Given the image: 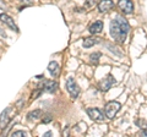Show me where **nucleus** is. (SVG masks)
<instances>
[{
  "label": "nucleus",
  "mask_w": 147,
  "mask_h": 137,
  "mask_svg": "<svg viewBox=\"0 0 147 137\" xmlns=\"http://www.w3.org/2000/svg\"><path fill=\"white\" fill-rule=\"evenodd\" d=\"M130 31L127 21L121 16H117L110 22V36L118 43H124L126 39V36Z\"/></svg>",
  "instance_id": "1"
},
{
  "label": "nucleus",
  "mask_w": 147,
  "mask_h": 137,
  "mask_svg": "<svg viewBox=\"0 0 147 137\" xmlns=\"http://www.w3.org/2000/svg\"><path fill=\"white\" fill-rule=\"evenodd\" d=\"M120 108H121V105L119 102H109L107 105H105V110H104L105 116L109 119H113L118 114V111L120 110Z\"/></svg>",
  "instance_id": "2"
},
{
  "label": "nucleus",
  "mask_w": 147,
  "mask_h": 137,
  "mask_svg": "<svg viewBox=\"0 0 147 137\" xmlns=\"http://www.w3.org/2000/svg\"><path fill=\"white\" fill-rule=\"evenodd\" d=\"M66 89H67V92L70 93V95L74 99L77 98V95L80 94V87L77 86L76 81L74 80L72 77H69L67 81H66Z\"/></svg>",
  "instance_id": "3"
},
{
  "label": "nucleus",
  "mask_w": 147,
  "mask_h": 137,
  "mask_svg": "<svg viewBox=\"0 0 147 137\" xmlns=\"http://www.w3.org/2000/svg\"><path fill=\"white\" fill-rule=\"evenodd\" d=\"M114 83H115V79H114L112 75H108L107 77H104L102 81H99L98 88L100 91H103V92H107V91H109L110 88L113 87Z\"/></svg>",
  "instance_id": "4"
},
{
  "label": "nucleus",
  "mask_w": 147,
  "mask_h": 137,
  "mask_svg": "<svg viewBox=\"0 0 147 137\" xmlns=\"http://www.w3.org/2000/svg\"><path fill=\"white\" fill-rule=\"evenodd\" d=\"M118 6L125 15H130V13L134 12V3L131 0H119Z\"/></svg>",
  "instance_id": "5"
},
{
  "label": "nucleus",
  "mask_w": 147,
  "mask_h": 137,
  "mask_svg": "<svg viewBox=\"0 0 147 137\" xmlns=\"http://www.w3.org/2000/svg\"><path fill=\"white\" fill-rule=\"evenodd\" d=\"M87 114H88V116L94 121H103L104 120L102 111L97 108H88L87 109Z\"/></svg>",
  "instance_id": "6"
},
{
  "label": "nucleus",
  "mask_w": 147,
  "mask_h": 137,
  "mask_svg": "<svg viewBox=\"0 0 147 137\" xmlns=\"http://www.w3.org/2000/svg\"><path fill=\"white\" fill-rule=\"evenodd\" d=\"M42 89L45 91V92H49V93H53L57 91V87H58V83L55 81H52V80H44V82L42 85Z\"/></svg>",
  "instance_id": "7"
},
{
  "label": "nucleus",
  "mask_w": 147,
  "mask_h": 137,
  "mask_svg": "<svg viewBox=\"0 0 147 137\" xmlns=\"http://www.w3.org/2000/svg\"><path fill=\"white\" fill-rule=\"evenodd\" d=\"M0 20H1L4 24H5L9 28H11L13 31H18L17 30V26L15 24V21H13V19H11L9 15H6V13H0Z\"/></svg>",
  "instance_id": "8"
},
{
  "label": "nucleus",
  "mask_w": 147,
  "mask_h": 137,
  "mask_svg": "<svg viewBox=\"0 0 147 137\" xmlns=\"http://www.w3.org/2000/svg\"><path fill=\"white\" fill-rule=\"evenodd\" d=\"M10 111H11V108H7L1 113V115H0V129L1 130L5 129L9 124V121H10V116H9V113Z\"/></svg>",
  "instance_id": "9"
},
{
  "label": "nucleus",
  "mask_w": 147,
  "mask_h": 137,
  "mask_svg": "<svg viewBox=\"0 0 147 137\" xmlns=\"http://www.w3.org/2000/svg\"><path fill=\"white\" fill-rule=\"evenodd\" d=\"M113 7H114V3L112 1V0H100V1L98 3L99 12H107Z\"/></svg>",
  "instance_id": "10"
},
{
  "label": "nucleus",
  "mask_w": 147,
  "mask_h": 137,
  "mask_svg": "<svg viewBox=\"0 0 147 137\" xmlns=\"http://www.w3.org/2000/svg\"><path fill=\"white\" fill-rule=\"evenodd\" d=\"M48 71L50 72V75L53 77H57L60 72V67H59V64L57 61H50L48 65Z\"/></svg>",
  "instance_id": "11"
},
{
  "label": "nucleus",
  "mask_w": 147,
  "mask_h": 137,
  "mask_svg": "<svg viewBox=\"0 0 147 137\" xmlns=\"http://www.w3.org/2000/svg\"><path fill=\"white\" fill-rule=\"evenodd\" d=\"M100 40H102V39H100L99 37H88V38H85V40H84V48H91L92 45L98 44Z\"/></svg>",
  "instance_id": "12"
},
{
  "label": "nucleus",
  "mask_w": 147,
  "mask_h": 137,
  "mask_svg": "<svg viewBox=\"0 0 147 137\" xmlns=\"http://www.w3.org/2000/svg\"><path fill=\"white\" fill-rule=\"evenodd\" d=\"M103 30V22L102 21H96L93 25H91L90 27V32L92 34H97V33H100Z\"/></svg>",
  "instance_id": "13"
},
{
  "label": "nucleus",
  "mask_w": 147,
  "mask_h": 137,
  "mask_svg": "<svg viewBox=\"0 0 147 137\" xmlns=\"http://www.w3.org/2000/svg\"><path fill=\"white\" fill-rule=\"evenodd\" d=\"M40 116H43V111H42V110L31 111V113L28 114V120H37V119H39Z\"/></svg>",
  "instance_id": "14"
},
{
  "label": "nucleus",
  "mask_w": 147,
  "mask_h": 137,
  "mask_svg": "<svg viewBox=\"0 0 147 137\" xmlns=\"http://www.w3.org/2000/svg\"><path fill=\"white\" fill-rule=\"evenodd\" d=\"M99 58H100V53H98V52L97 53H93L91 55V61L93 62L94 65H97L98 61H99Z\"/></svg>",
  "instance_id": "15"
},
{
  "label": "nucleus",
  "mask_w": 147,
  "mask_h": 137,
  "mask_svg": "<svg viewBox=\"0 0 147 137\" xmlns=\"http://www.w3.org/2000/svg\"><path fill=\"white\" fill-rule=\"evenodd\" d=\"M12 137H22V136H26V132L25 131H15L11 134Z\"/></svg>",
  "instance_id": "16"
},
{
  "label": "nucleus",
  "mask_w": 147,
  "mask_h": 137,
  "mask_svg": "<svg viewBox=\"0 0 147 137\" xmlns=\"http://www.w3.org/2000/svg\"><path fill=\"white\" fill-rule=\"evenodd\" d=\"M97 4V0H86V6L87 7H92Z\"/></svg>",
  "instance_id": "17"
},
{
  "label": "nucleus",
  "mask_w": 147,
  "mask_h": 137,
  "mask_svg": "<svg viewBox=\"0 0 147 137\" xmlns=\"http://www.w3.org/2000/svg\"><path fill=\"white\" fill-rule=\"evenodd\" d=\"M50 120H52V116L48 115V118H47V119H43V122H49Z\"/></svg>",
  "instance_id": "18"
},
{
  "label": "nucleus",
  "mask_w": 147,
  "mask_h": 137,
  "mask_svg": "<svg viewBox=\"0 0 147 137\" xmlns=\"http://www.w3.org/2000/svg\"><path fill=\"white\" fill-rule=\"evenodd\" d=\"M141 135H142V136H147V129L142 131V134H141Z\"/></svg>",
  "instance_id": "19"
},
{
  "label": "nucleus",
  "mask_w": 147,
  "mask_h": 137,
  "mask_svg": "<svg viewBox=\"0 0 147 137\" xmlns=\"http://www.w3.org/2000/svg\"><path fill=\"white\" fill-rule=\"evenodd\" d=\"M50 135H52V132H50V131H48V132H45V134H44V136H47V137H49Z\"/></svg>",
  "instance_id": "20"
},
{
  "label": "nucleus",
  "mask_w": 147,
  "mask_h": 137,
  "mask_svg": "<svg viewBox=\"0 0 147 137\" xmlns=\"http://www.w3.org/2000/svg\"><path fill=\"white\" fill-rule=\"evenodd\" d=\"M21 1H31V0H21Z\"/></svg>",
  "instance_id": "21"
}]
</instances>
